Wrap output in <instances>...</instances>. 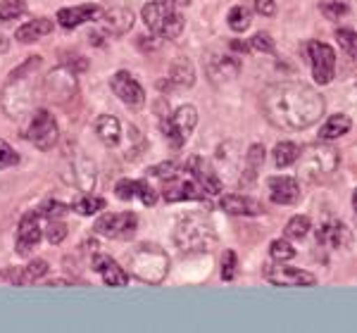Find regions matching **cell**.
Here are the masks:
<instances>
[{
    "label": "cell",
    "mask_w": 357,
    "mask_h": 333,
    "mask_svg": "<svg viewBox=\"0 0 357 333\" xmlns=\"http://www.w3.org/2000/svg\"><path fill=\"white\" fill-rule=\"evenodd\" d=\"M114 193H117V198H122V200H134V198H138L141 200L143 205H155V200H158V195H155V191H153V186L148 181H143V179H138V181H134V179H122L114 186Z\"/></svg>",
    "instance_id": "21"
},
{
    "label": "cell",
    "mask_w": 357,
    "mask_h": 333,
    "mask_svg": "<svg viewBox=\"0 0 357 333\" xmlns=\"http://www.w3.org/2000/svg\"><path fill=\"white\" fill-rule=\"evenodd\" d=\"M26 139L38 150H53L60 139V129H57L55 117L48 110H36L31 117V124L26 129Z\"/></svg>",
    "instance_id": "7"
},
{
    "label": "cell",
    "mask_w": 357,
    "mask_h": 333,
    "mask_svg": "<svg viewBox=\"0 0 357 333\" xmlns=\"http://www.w3.org/2000/svg\"><path fill=\"white\" fill-rule=\"evenodd\" d=\"M336 41L341 43V48L348 53L353 60H357V31H348V29H338Z\"/></svg>",
    "instance_id": "39"
},
{
    "label": "cell",
    "mask_w": 357,
    "mask_h": 333,
    "mask_svg": "<svg viewBox=\"0 0 357 333\" xmlns=\"http://www.w3.org/2000/svg\"><path fill=\"white\" fill-rule=\"evenodd\" d=\"M45 233H48V240H50V243H53V245H57V243H62V240H65V236H67V226H65V224H62V222H50L48 224V231H45Z\"/></svg>",
    "instance_id": "43"
},
{
    "label": "cell",
    "mask_w": 357,
    "mask_h": 333,
    "mask_svg": "<svg viewBox=\"0 0 357 333\" xmlns=\"http://www.w3.org/2000/svg\"><path fill=\"white\" fill-rule=\"evenodd\" d=\"M264 279L274 286H286V288H305V286H314L317 279L310 272L289 267L286 262H274L264 267Z\"/></svg>",
    "instance_id": "11"
},
{
    "label": "cell",
    "mask_w": 357,
    "mask_h": 333,
    "mask_svg": "<svg viewBox=\"0 0 357 333\" xmlns=\"http://www.w3.org/2000/svg\"><path fill=\"white\" fill-rule=\"evenodd\" d=\"M250 20H252V13L248 8H243V5H236L231 13H229V26L238 33L250 26Z\"/></svg>",
    "instance_id": "37"
},
{
    "label": "cell",
    "mask_w": 357,
    "mask_h": 333,
    "mask_svg": "<svg viewBox=\"0 0 357 333\" xmlns=\"http://www.w3.org/2000/svg\"><path fill=\"white\" fill-rule=\"evenodd\" d=\"M238 72H241V65L231 55H215L212 62H207V77L215 84L234 82V79L238 77Z\"/></svg>",
    "instance_id": "22"
},
{
    "label": "cell",
    "mask_w": 357,
    "mask_h": 333,
    "mask_svg": "<svg viewBox=\"0 0 357 333\" xmlns=\"http://www.w3.org/2000/svg\"><path fill=\"white\" fill-rule=\"evenodd\" d=\"M8 50V45H5V38H0V53H5Z\"/></svg>",
    "instance_id": "47"
},
{
    "label": "cell",
    "mask_w": 357,
    "mask_h": 333,
    "mask_svg": "<svg viewBox=\"0 0 357 333\" xmlns=\"http://www.w3.org/2000/svg\"><path fill=\"white\" fill-rule=\"evenodd\" d=\"M41 238H43L41 215H38V212H26L20 219V226H17V243H15L17 255H22V257L31 255L33 248L41 243Z\"/></svg>",
    "instance_id": "13"
},
{
    "label": "cell",
    "mask_w": 357,
    "mask_h": 333,
    "mask_svg": "<svg viewBox=\"0 0 357 333\" xmlns=\"http://www.w3.org/2000/svg\"><path fill=\"white\" fill-rule=\"evenodd\" d=\"M45 98L53 102H67L69 98L77 93V77L74 72H69L67 67H60V70H53L45 77Z\"/></svg>",
    "instance_id": "14"
},
{
    "label": "cell",
    "mask_w": 357,
    "mask_h": 333,
    "mask_svg": "<svg viewBox=\"0 0 357 333\" xmlns=\"http://www.w3.org/2000/svg\"><path fill=\"white\" fill-rule=\"evenodd\" d=\"M110 86H112L114 95H117L126 107H131V110H141L143 102H146V91H143V86L138 84L129 72H117L112 77Z\"/></svg>",
    "instance_id": "15"
},
{
    "label": "cell",
    "mask_w": 357,
    "mask_h": 333,
    "mask_svg": "<svg viewBox=\"0 0 357 333\" xmlns=\"http://www.w3.org/2000/svg\"><path fill=\"white\" fill-rule=\"evenodd\" d=\"M307 55H310V62H312L314 82L321 86L331 84L333 74H336V55H333L331 45H326L321 41H310Z\"/></svg>",
    "instance_id": "12"
},
{
    "label": "cell",
    "mask_w": 357,
    "mask_h": 333,
    "mask_svg": "<svg viewBox=\"0 0 357 333\" xmlns=\"http://www.w3.org/2000/svg\"><path fill=\"white\" fill-rule=\"evenodd\" d=\"M296 162H298V176H301V179L321 181L338 169V164H341V153L333 146H329V141H319V143H312V146L303 148Z\"/></svg>",
    "instance_id": "3"
},
{
    "label": "cell",
    "mask_w": 357,
    "mask_h": 333,
    "mask_svg": "<svg viewBox=\"0 0 357 333\" xmlns=\"http://www.w3.org/2000/svg\"><path fill=\"white\" fill-rule=\"evenodd\" d=\"M220 208L227 212V215H234V217H257L260 215V208H257L250 198H245V195H236V193L222 195Z\"/></svg>",
    "instance_id": "26"
},
{
    "label": "cell",
    "mask_w": 357,
    "mask_h": 333,
    "mask_svg": "<svg viewBox=\"0 0 357 333\" xmlns=\"http://www.w3.org/2000/svg\"><path fill=\"white\" fill-rule=\"evenodd\" d=\"M167 3H172L174 8H186V5H191V0H167Z\"/></svg>",
    "instance_id": "46"
},
{
    "label": "cell",
    "mask_w": 357,
    "mask_h": 333,
    "mask_svg": "<svg viewBox=\"0 0 357 333\" xmlns=\"http://www.w3.org/2000/svg\"><path fill=\"white\" fill-rule=\"evenodd\" d=\"M174 240L178 248L186 252H205L217 245V233L207 217H203L200 212H193V215H183L176 222Z\"/></svg>",
    "instance_id": "4"
},
{
    "label": "cell",
    "mask_w": 357,
    "mask_h": 333,
    "mask_svg": "<svg viewBox=\"0 0 357 333\" xmlns=\"http://www.w3.org/2000/svg\"><path fill=\"white\" fill-rule=\"evenodd\" d=\"M102 208H105V200L102 198H96V195H82V198L74 203V210L79 212V215H86V217H91V215H98Z\"/></svg>",
    "instance_id": "36"
},
{
    "label": "cell",
    "mask_w": 357,
    "mask_h": 333,
    "mask_svg": "<svg viewBox=\"0 0 357 333\" xmlns=\"http://www.w3.org/2000/svg\"><path fill=\"white\" fill-rule=\"evenodd\" d=\"M134 26V13L129 8H112L102 15V29L112 36H124L129 29Z\"/></svg>",
    "instance_id": "23"
},
{
    "label": "cell",
    "mask_w": 357,
    "mask_h": 333,
    "mask_svg": "<svg viewBox=\"0 0 357 333\" xmlns=\"http://www.w3.org/2000/svg\"><path fill=\"white\" fill-rule=\"evenodd\" d=\"M321 15L329 17V20L338 22L350 13V0H321L319 5Z\"/></svg>",
    "instance_id": "34"
},
{
    "label": "cell",
    "mask_w": 357,
    "mask_h": 333,
    "mask_svg": "<svg viewBox=\"0 0 357 333\" xmlns=\"http://www.w3.org/2000/svg\"><path fill=\"white\" fill-rule=\"evenodd\" d=\"M310 226H312V222H310V217L305 215H296L293 219L286 224V238L291 240H305V236L310 233Z\"/></svg>",
    "instance_id": "33"
},
{
    "label": "cell",
    "mask_w": 357,
    "mask_h": 333,
    "mask_svg": "<svg viewBox=\"0 0 357 333\" xmlns=\"http://www.w3.org/2000/svg\"><path fill=\"white\" fill-rule=\"evenodd\" d=\"M250 48L272 55L274 53V41H272V36H267V33H255V36H252V41H250Z\"/></svg>",
    "instance_id": "42"
},
{
    "label": "cell",
    "mask_w": 357,
    "mask_h": 333,
    "mask_svg": "<svg viewBox=\"0 0 357 333\" xmlns=\"http://www.w3.org/2000/svg\"><path fill=\"white\" fill-rule=\"evenodd\" d=\"M17 272H20V274H13V277H10L13 284H22V286L36 284L38 279H43L45 274H48V262H45V260H33V262H29L24 269H17Z\"/></svg>",
    "instance_id": "28"
},
{
    "label": "cell",
    "mask_w": 357,
    "mask_h": 333,
    "mask_svg": "<svg viewBox=\"0 0 357 333\" xmlns=\"http://www.w3.org/2000/svg\"><path fill=\"white\" fill-rule=\"evenodd\" d=\"M350 126V117H345V114H333V117L326 119V124L319 129V139L321 141H333V139H341L343 134H348Z\"/></svg>",
    "instance_id": "29"
},
{
    "label": "cell",
    "mask_w": 357,
    "mask_h": 333,
    "mask_svg": "<svg viewBox=\"0 0 357 333\" xmlns=\"http://www.w3.org/2000/svg\"><path fill=\"white\" fill-rule=\"evenodd\" d=\"M353 210L357 212V188H355V193H353Z\"/></svg>",
    "instance_id": "48"
},
{
    "label": "cell",
    "mask_w": 357,
    "mask_h": 333,
    "mask_svg": "<svg viewBox=\"0 0 357 333\" xmlns=\"http://www.w3.org/2000/svg\"><path fill=\"white\" fill-rule=\"evenodd\" d=\"M262 112L276 129L303 131L324 117L326 102L312 86L301 82H281L262 93Z\"/></svg>",
    "instance_id": "1"
},
{
    "label": "cell",
    "mask_w": 357,
    "mask_h": 333,
    "mask_svg": "<svg viewBox=\"0 0 357 333\" xmlns=\"http://www.w3.org/2000/svg\"><path fill=\"white\" fill-rule=\"evenodd\" d=\"M186 171L193 176L195 181L200 183V186L205 188L207 195H217L222 193V181L220 176L215 174V169H212V164L203 160L200 155H193V157H188L186 162Z\"/></svg>",
    "instance_id": "17"
},
{
    "label": "cell",
    "mask_w": 357,
    "mask_h": 333,
    "mask_svg": "<svg viewBox=\"0 0 357 333\" xmlns=\"http://www.w3.org/2000/svg\"><path fill=\"white\" fill-rule=\"evenodd\" d=\"M26 13V0H3L0 3V22H15Z\"/></svg>",
    "instance_id": "35"
},
{
    "label": "cell",
    "mask_w": 357,
    "mask_h": 333,
    "mask_svg": "<svg viewBox=\"0 0 357 333\" xmlns=\"http://www.w3.org/2000/svg\"><path fill=\"white\" fill-rule=\"evenodd\" d=\"M317 240H319V245H326V248H343L348 243V229L338 219H329L317 229Z\"/></svg>",
    "instance_id": "25"
},
{
    "label": "cell",
    "mask_w": 357,
    "mask_h": 333,
    "mask_svg": "<svg viewBox=\"0 0 357 333\" xmlns=\"http://www.w3.org/2000/svg\"><path fill=\"white\" fill-rule=\"evenodd\" d=\"M267 191L269 200L276 205H296L301 200V183L293 176H269Z\"/></svg>",
    "instance_id": "16"
},
{
    "label": "cell",
    "mask_w": 357,
    "mask_h": 333,
    "mask_svg": "<svg viewBox=\"0 0 357 333\" xmlns=\"http://www.w3.org/2000/svg\"><path fill=\"white\" fill-rule=\"evenodd\" d=\"M262 157H264V150L262 146H252L250 150H248L245 155V169H243V179H241V183L243 186H252L257 179V174H260V166H262Z\"/></svg>",
    "instance_id": "30"
},
{
    "label": "cell",
    "mask_w": 357,
    "mask_h": 333,
    "mask_svg": "<svg viewBox=\"0 0 357 333\" xmlns=\"http://www.w3.org/2000/svg\"><path fill=\"white\" fill-rule=\"evenodd\" d=\"M255 13L262 17H272L276 13V3L274 0H255Z\"/></svg>",
    "instance_id": "44"
},
{
    "label": "cell",
    "mask_w": 357,
    "mask_h": 333,
    "mask_svg": "<svg viewBox=\"0 0 357 333\" xmlns=\"http://www.w3.org/2000/svg\"><path fill=\"white\" fill-rule=\"evenodd\" d=\"M169 77L172 82L178 84L181 88H191V86L195 84V72L191 67V62L188 60H174L169 67Z\"/></svg>",
    "instance_id": "31"
},
{
    "label": "cell",
    "mask_w": 357,
    "mask_h": 333,
    "mask_svg": "<svg viewBox=\"0 0 357 333\" xmlns=\"http://www.w3.org/2000/svg\"><path fill=\"white\" fill-rule=\"evenodd\" d=\"M41 62V57H29V62L24 65V70H20L13 79L8 82L3 91V107L5 112L13 119H24L29 110H31V100H33V86L29 84L26 72Z\"/></svg>",
    "instance_id": "5"
},
{
    "label": "cell",
    "mask_w": 357,
    "mask_h": 333,
    "mask_svg": "<svg viewBox=\"0 0 357 333\" xmlns=\"http://www.w3.org/2000/svg\"><path fill=\"white\" fill-rule=\"evenodd\" d=\"M195 124H198V110H195L193 105H181L169 119L162 122V131H165L167 139H169L172 146L183 148V143H186L188 136L193 134Z\"/></svg>",
    "instance_id": "8"
},
{
    "label": "cell",
    "mask_w": 357,
    "mask_h": 333,
    "mask_svg": "<svg viewBox=\"0 0 357 333\" xmlns=\"http://www.w3.org/2000/svg\"><path fill=\"white\" fill-rule=\"evenodd\" d=\"M165 200L167 203H178V200H207V191L193 179L191 174H176L165 179Z\"/></svg>",
    "instance_id": "10"
},
{
    "label": "cell",
    "mask_w": 357,
    "mask_h": 333,
    "mask_svg": "<svg viewBox=\"0 0 357 333\" xmlns=\"http://www.w3.org/2000/svg\"><path fill=\"white\" fill-rule=\"evenodd\" d=\"M143 22L151 29L155 36L160 38H178L183 31V15L178 13L172 3H162V0H153V3L143 5Z\"/></svg>",
    "instance_id": "6"
},
{
    "label": "cell",
    "mask_w": 357,
    "mask_h": 333,
    "mask_svg": "<svg viewBox=\"0 0 357 333\" xmlns=\"http://www.w3.org/2000/svg\"><path fill=\"white\" fill-rule=\"evenodd\" d=\"M53 22L48 20V17H38V20H31L26 22V24H22L20 29L15 31V38L20 43H33L38 41V38L48 36L50 31H53Z\"/></svg>",
    "instance_id": "27"
},
{
    "label": "cell",
    "mask_w": 357,
    "mask_h": 333,
    "mask_svg": "<svg viewBox=\"0 0 357 333\" xmlns=\"http://www.w3.org/2000/svg\"><path fill=\"white\" fill-rule=\"evenodd\" d=\"M138 229V217L131 212H114V215H102L96 219L93 231L100 233L105 238L114 240H126L134 236V231Z\"/></svg>",
    "instance_id": "9"
},
{
    "label": "cell",
    "mask_w": 357,
    "mask_h": 333,
    "mask_svg": "<svg viewBox=\"0 0 357 333\" xmlns=\"http://www.w3.org/2000/svg\"><path fill=\"white\" fill-rule=\"evenodd\" d=\"M269 255H272L274 262H289L296 257V248H293L286 238H281V240H274V243L269 245Z\"/></svg>",
    "instance_id": "38"
},
{
    "label": "cell",
    "mask_w": 357,
    "mask_h": 333,
    "mask_svg": "<svg viewBox=\"0 0 357 333\" xmlns=\"http://www.w3.org/2000/svg\"><path fill=\"white\" fill-rule=\"evenodd\" d=\"M65 205H60V203H55V200H50V203L48 205H45V208L41 210L43 212V215H48V217H60V215H65Z\"/></svg>",
    "instance_id": "45"
},
{
    "label": "cell",
    "mask_w": 357,
    "mask_h": 333,
    "mask_svg": "<svg viewBox=\"0 0 357 333\" xmlns=\"http://www.w3.org/2000/svg\"><path fill=\"white\" fill-rule=\"evenodd\" d=\"M20 164V155L10 143L0 141V169H8V166H15Z\"/></svg>",
    "instance_id": "41"
},
{
    "label": "cell",
    "mask_w": 357,
    "mask_h": 333,
    "mask_svg": "<svg viewBox=\"0 0 357 333\" xmlns=\"http://www.w3.org/2000/svg\"><path fill=\"white\" fill-rule=\"evenodd\" d=\"M91 262H93V269L100 274V279H102V284H105V286H112V288H124V286L129 284V272H124V269L119 267V264L114 262L110 255H105V252H96Z\"/></svg>",
    "instance_id": "18"
},
{
    "label": "cell",
    "mask_w": 357,
    "mask_h": 333,
    "mask_svg": "<svg viewBox=\"0 0 357 333\" xmlns=\"http://www.w3.org/2000/svg\"><path fill=\"white\" fill-rule=\"evenodd\" d=\"M298 155H301V148H298L296 143H291V141H281V143H276V148H274L272 157H274V164L284 169V166L296 164Z\"/></svg>",
    "instance_id": "32"
},
{
    "label": "cell",
    "mask_w": 357,
    "mask_h": 333,
    "mask_svg": "<svg viewBox=\"0 0 357 333\" xmlns=\"http://www.w3.org/2000/svg\"><path fill=\"white\" fill-rule=\"evenodd\" d=\"M100 8L98 5H77V8H65L57 13V24L65 26V29H77L82 24H89V22H96L100 17Z\"/></svg>",
    "instance_id": "20"
},
{
    "label": "cell",
    "mask_w": 357,
    "mask_h": 333,
    "mask_svg": "<svg viewBox=\"0 0 357 333\" xmlns=\"http://www.w3.org/2000/svg\"><path fill=\"white\" fill-rule=\"evenodd\" d=\"M67 181L72 183V186H77L79 191L84 193H91L96 188L98 183V169L96 164L91 162L89 157H84V155H79L77 160H74L72 164H69V171H67Z\"/></svg>",
    "instance_id": "19"
},
{
    "label": "cell",
    "mask_w": 357,
    "mask_h": 333,
    "mask_svg": "<svg viewBox=\"0 0 357 333\" xmlns=\"http://www.w3.org/2000/svg\"><path fill=\"white\" fill-rule=\"evenodd\" d=\"M236 269H238V257H236L234 250H227L222 257V279L224 281H234Z\"/></svg>",
    "instance_id": "40"
},
{
    "label": "cell",
    "mask_w": 357,
    "mask_h": 333,
    "mask_svg": "<svg viewBox=\"0 0 357 333\" xmlns=\"http://www.w3.org/2000/svg\"><path fill=\"white\" fill-rule=\"evenodd\" d=\"M96 134L102 141V146L117 148L119 141H122V122L114 114H100L96 119Z\"/></svg>",
    "instance_id": "24"
},
{
    "label": "cell",
    "mask_w": 357,
    "mask_h": 333,
    "mask_svg": "<svg viewBox=\"0 0 357 333\" xmlns=\"http://www.w3.org/2000/svg\"><path fill=\"white\" fill-rule=\"evenodd\" d=\"M126 264H129L126 272L141 279L143 284H162L167 274H169V255L160 245L153 243L136 245L134 252L126 257Z\"/></svg>",
    "instance_id": "2"
}]
</instances>
